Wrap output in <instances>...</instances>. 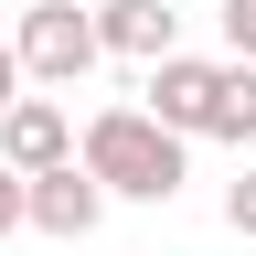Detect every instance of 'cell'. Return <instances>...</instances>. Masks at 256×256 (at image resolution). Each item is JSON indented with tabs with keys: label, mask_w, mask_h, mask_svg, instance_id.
Segmentation results:
<instances>
[{
	"label": "cell",
	"mask_w": 256,
	"mask_h": 256,
	"mask_svg": "<svg viewBox=\"0 0 256 256\" xmlns=\"http://www.w3.org/2000/svg\"><path fill=\"white\" fill-rule=\"evenodd\" d=\"M150 128H171V139H256V75L246 64H203V54H171V64H150Z\"/></svg>",
	"instance_id": "6da1fadb"
},
{
	"label": "cell",
	"mask_w": 256,
	"mask_h": 256,
	"mask_svg": "<svg viewBox=\"0 0 256 256\" xmlns=\"http://www.w3.org/2000/svg\"><path fill=\"white\" fill-rule=\"evenodd\" d=\"M75 171L107 192V203H171V192H182V139H171V128H150L139 107H96Z\"/></svg>",
	"instance_id": "7a4b0ae2"
},
{
	"label": "cell",
	"mask_w": 256,
	"mask_h": 256,
	"mask_svg": "<svg viewBox=\"0 0 256 256\" xmlns=\"http://www.w3.org/2000/svg\"><path fill=\"white\" fill-rule=\"evenodd\" d=\"M11 64H22V75H43V86H75L86 64H96V22L75 11V0H32L22 32H11Z\"/></svg>",
	"instance_id": "3957f363"
},
{
	"label": "cell",
	"mask_w": 256,
	"mask_h": 256,
	"mask_svg": "<svg viewBox=\"0 0 256 256\" xmlns=\"http://www.w3.org/2000/svg\"><path fill=\"white\" fill-rule=\"evenodd\" d=\"M64 160H75V118H64L54 96H11V107H0V171L43 182V171H64Z\"/></svg>",
	"instance_id": "277c9868"
},
{
	"label": "cell",
	"mask_w": 256,
	"mask_h": 256,
	"mask_svg": "<svg viewBox=\"0 0 256 256\" xmlns=\"http://www.w3.org/2000/svg\"><path fill=\"white\" fill-rule=\"evenodd\" d=\"M96 214H107V192H96L75 160L43 171V182H22V224H32V235H64V246H75V235H96Z\"/></svg>",
	"instance_id": "5b68a950"
},
{
	"label": "cell",
	"mask_w": 256,
	"mask_h": 256,
	"mask_svg": "<svg viewBox=\"0 0 256 256\" xmlns=\"http://www.w3.org/2000/svg\"><path fill=\"white\" fill-rule=\"evenodd\" d=\"M86 22H96V54L171 64V11H160V0H107V11H86Z\"/></svg>",
	"instance_id": "8992f818"
},
{
	"label": "cell",
	"mask_w": 256,
	"mask_h": 256,
	"mask_svg": "<svg viewBox=\"0 0 256 256\" xmlns=\"http://www.w3.org/2000/svg\"><path fill=\"white\" fill-rule=\"evenodd\" d=\"M224 43H235V64L256 75V0H224Z\"/></svg>",
	"instance_id": "52a82bcc"
},
{
	"label": "cell",
	"mask_w": 256,
	"mask_h": 256,
	"mask_svg": "<svg viewBox=\"0 0 256 256\" xmlns=\"http://www.w3.org/2000/svg\"><path fill=\"white\" fill-rule=\"evenodd\" d=\"M224 224H235V235H256V171H246L235 192H224Z\"/></svg>",
	"instance_id": "ba28073f"
},
{
	"label": "cell",
	"mask_w": 256,
	"mask_h": 256,
	"mask_svg": "<svg viewBox=\"0 0 256 256\" xmlns=\"http://www.w3.org/2000/svg\"><path fill=\"white\" fill-rule=\"evenodd\" d=\"M0 235H22V182L0 171Z\"/></svg>",
	"instance_id": "9c48e42d"
},
{
	"label": "cell",
	"mask_w": 256,
	"mask_h": 256,
	"mask_svg": "<svg viewBox=\"0 0 256 256\" xmlns=\"http://www.w3.org/2000/svg\"><path fill=\"white\" fill-rule=\"evenodd\" d=\"M11 96H22V64H11V43H0V107H11Z\"/></svg>",
	"instance_id": "30bf717a"
}]
</instances>
